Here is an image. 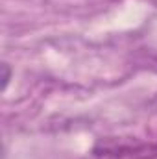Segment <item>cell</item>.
Returning <instances> with one entry per match:
<instances>
[{
	"label": "cell",
	"instance_id": "1",
	"mask_svg": "<svg viewBox=\"0 0 157 159\" xmlns=\"http://www.w3.org/2000/svg\"><path fill=\"white\" fill-rule=\"evenodd\" d=\"M4 70H6V74H4V89H6L7 80H9V69H7V65H4Z\"/></svg>",
	"mask_w": 157,
	"mask_h": 159
}]
</instances>
